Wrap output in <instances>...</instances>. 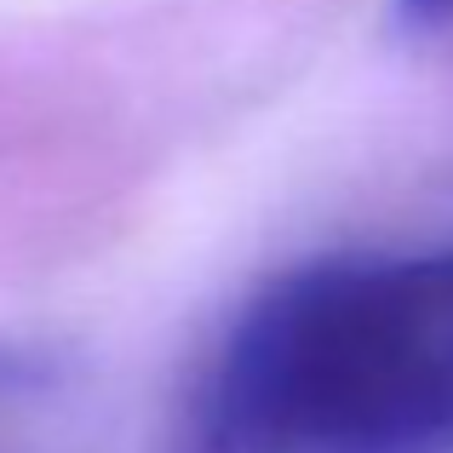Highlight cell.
<instances>
[{
  "mask_svg": "<svg viewBox=\"0 0 453 453\" xmlns=\"http://www.w3.org/2000/svg\"><path fill=\"white\" fill-rule=\"evenodd\" d=\"M166 453H453V247L265 281L178 390Z\"/></svg>",
  "mask_w": 453,
  "mask_h": 453,
  "instance_id": "cell-1",
  "label": "cell"
},
{
  "mask_svg": "<svg viewBox=\"0 0 453 453\" xmlns=\"http://www.w3.org/2000/svg\"><path fill=\"white\" fill-rule=\"evenodd\" d=\"M396 12L413 29H448L453 23V0H396Z\"/></svg>",
  "mask_w": 453,
  "mask_h": 453,
  "instance_id": "cell-2",
  "label": "cell"
}]
</instances>
